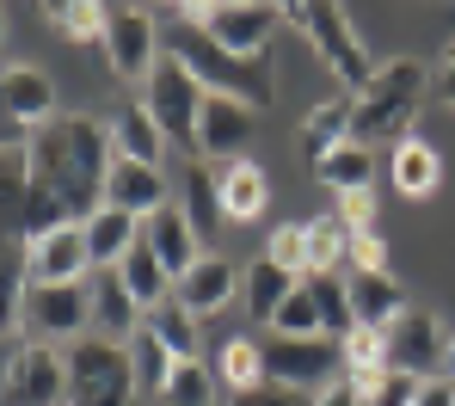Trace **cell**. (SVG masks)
<instances>
[{
  "instance_id": "cell-1",
  "label": "cell",
  "mask_w": 455,
  "mask_h": 406,
  "mask_svg": "<svg viewBox=\"0 0 455 406\" xmlns=\"http://www.w3.org/2000/svg\"><path fill=\"white\" fill-rule=\"evenodd\" d=\"M25 161H31V179H37V191H50V197H62V210L75 216V210H105V172H111V123H99V117H56V123H44V130H31V142H25Z\"/></svg>"
},
{
  "instance_id": "cell-2",
  "label": "cell",
  "mask_w": 455,
  "mask_h": 406,
  "mask_svg": "<svg viewBox=\"0 0 455 406\" xmlns=\"http://www.w3.org/2000/svg\"><path fill=\"white\" fill-rule=\"evenodd\" d=\"M425 105V62L419 56H394L381 62L376 81L357 92V111H351V142L376 148V142H406L412 136V117Z\"/></svg>"
},
{
  "instance_id": "cell-3",
  "label": "cell",
  "mask_w": 455,
  "mask_h": 406,
  "mask_svg": "<svg viewBox=\"0 0 455 406\" xmlns=\"http://www.w3.org/2000/svg\"><path fill=\"white\" fill-rule=\"evenodd\" d=\"M197 81L204 92H222V99H240V105H271L277 99V75L265 68V62H246V56H228L222 44L210 37V31H197L191 19H179V50H172Z\"/></svg>"
},
{
  "instance_id": "cell-4",
  "label": "cell",
  "mask_w": 455,
  "mask_h": 406,
  "mask_svg": "<svg viewBox=\"0 0 455 406\" xmlns=\"http://www.w3.org/2000/svg\"><path fill=\"white\" fill-rule=\"evenodd\" d=\"M62 357H68V406H130L142 394L136 370H130V351L111 345V338H80Z\"/></svg>"
},
{
  "instance_id": "cell-5",
  "label": "cell",
  "mask_w": 455,
  "mask_h": 406,
  "mask_svg": "<svg viewBox=\"0 0 455 406\" xmlns=\"http://www.w3.org/2000/svg\"><path fill=\"white\" fill-rule=\"evenodd\" d=\"M204 81L179 62V56H160L154 62V75H148V105L154 111V123H160V136L166 142H179V148H197V117H204Z\"/></svg>"
},
{
  "instance_id": "cell-6",
  "label": "cell",
  "mask_w": 455,
  "mask_h": 406,
  "mask_svg": "<svg viewBox=\"0 0 455 406\" xmlns=\"http://www.w3.org/2000/svg\"><path fill=\"white\" fill-rule=\"evenodd\" d=\"M265 382L326 394L332 382H345V338H271L265 345Z\"/></svg>"
},
{
  "instance_id": "cell-7",
  "label": "cell",
  "mask_w": 455,
  "mask_h": 406,
  "mask_svg": "<svg viewBox=\"0 0 455 406\" xmlns=\"http://www.w3.org/2000/svg\"><path fill=\"white\" fill-rule=\"evenodd\" d=\"M307 44H314V56L332 68V81L345 86V99H357L363 86L376 81V62H370L357 25L345 19V6H326V0L307 6Z\"/></svg>"
},
{
  "instance_id": "cell-8",
  "label": "cell",
  "mask_w": 455,
  "mask_h": 406,
  "mask_svg": "<svg viewBox=\"0 0 455 406\" xmlns=\"http://www.w3.org/2000/svg\"><path fill=\"white\" fill-rule=\"evenodd\" d=\"M0 406H68V357L56 345H19L0 370Z\"/></svg>"
},
{
  "instance_id": "cell-9",
  "label": "cell",
  "mask_w": 455,
  "mask_h": 406,
  "mask_svg": "<svg viewBox=\"0 0 455 406\" xmlns=\"http://www.w3.org/2000/svg\"><path fill=\"white\" fill-rule=\"evenodd\" d=\"M179 19H191L197 31H210L228 56H246V62H265V44L271 31L283 25V6H179Z\"/></svg>"
},
{
  "instance_id": "cell-10",
  "label": "cell",
  "mask_w": 455,
  "mask_h": 406,
  "mask_svg": "<svg viewBox=\"0 0 455 406\" xmlns=\"http://www.w3.org/2000/svg\"><path fill=\"white\" fill-rule=\"evenodd\" d=\"M92 321V290L86 283H31L25 296V332L31 345H68Z\"/></svg>"
},
{
  "instance_id": "cell-11",
  "label": "cell",
  "mask_w": 455,
  "mask_h": 406,
  "mask_svg": "<svg viewBox=\"0 0 455 406\" xmlns=\"http://www.w3.org/2000/svg\"><path fill=\"white\" fill-rule=\"evenodd\" d=\"M381 338H387V370L412 376V382H431V370H443V357H450V332L431 308H406Z\"/></svg>"
},
{
  "instance_id": "cell-12",
  "label": "cell",
  "mask_w": 455,
  "mask_h": 406,
  "mask_svg": "<svg viewBox=\"0 0 455 406\" xmlns=\"http://www.w3.org/2000/svg\"><path fill=\"white\" fill-rule=\"evenodd\" d=\"M99 50H105V62H111L117 81H148L154 62H160V25H154V12H111Z\"/></svg>"
},
{
  "instance_id": "cell-13",
  "label": "cell",
  "mask_w": 455,
  "mask_h": 406,
  "mask_svg": "<svg viewBox=\"0 0 455 406\" xmlns=\"http://www.w3.org/2000/svg\"><path fill=\"white\" fill-rule=\"evenodd\" d=\"M25 271L31 283H86L92 277V252H86V228L80 222H62L56 235L25 246Z\"/></svg>"
},
{
  "instance_id": "cell-14",
  "label": "cell",
  "mask_w": 455,
  "mask_h": 406,
  "mask_svg": "<svg viewBox=\"0 0 455 406\" xmlns=\"http://www.w3.org/2000/svg\"><path fill=\"white\" fill-rule=\"evenodd\" d=\"M0 105L12 117V130L31 136V130L56 123V81L44 68H31V62H12V68H0Z\"/></svg>"
},
{
  "instance_id": "cell-15",
  "label": "cell",
  "mask_w": 455,
  "mask_h": 406,
  "mask_svg": "<svg viewBox=\"0 0 455 406\" xmlns=\"http://www.w3.org/2000/svg\"><path fill=\"white\" fill-rule=\"evenodd\" d=\"M252 117H259L252 105L210 92L204 99V117H197V161H234V148L252 142Z\"/></svg>"
},
{
  "instance_id": "cell-16",
  "label": "cell",
  "mask_w": 455,
  "mask_h": 406,
  "mask_svg": "<svg viewBox=\"0 0 455 406\" xmlns=\"http://www.w3.org/2000/svg\"><path fill=\"white\" fill-rule=\"evenodd\" d=\"M142 246H148L154 259L166 265V277H172V283H179V277L204 259V241H197V228L185 222V210H179V203L154 210L148 222H142Z\"/></svg>"
},
{
  "instance_id": "cell-17",
  "label": "cell",
  "mask_w": 455,
  "mask_h": 406,
  "mask_svg": "<svg viewBox=\"0 0 455 406\" xmlns=\"http://www.w3.org/2000/svg\"><path fill=\"white\" fill-rule=\"evenodd\" d=\"M105 203L111 210H130L136 222H148L154 210H166V172L160 166H142V161H111L105 172Z\"/></svg>"
},
{
  "instance_id": "cell-18",
  "label": "cell",
  "mask_w": 455,
  "mask_h": 406,
  "mask_svg": "<svg viewBox=\"0 0 455 406\" xmlns=\"http://www.w3.org/2000/svg\"><path fill=\"white\" fill-rule=\"evenodd\" d=\"M345 290H351V314L363 332H387L406 314V290L387 271H345Z\"/></svg>"
},
{
  "instance_id": "cell-19",
  "label": "cell",
  "mask_w": 455,
  "mask_h": 406,
  "mask_svg": "<svg viewBox=\"0 0 455 406\" xmlns=\"http://www.w3.org/2000/svg\"><path fill=\"white\" fill-rule=\"evenodd\" d=\"M296 271H283L277 259H252L246 271H240V308H246V321L259 326H277V308L296 296Z\"/></svg>"
},
{
  "instance_id": "cell-20",
  "label": "cell",
  "mask_w": 455,
  "mask_h": 406,
  "mask_svg": "<svg viewBox=\"0 0 455 406\" xmlns=\"http://www.w3.org/2000/svg\"><path fill=\"white\" fill-rule=\"evenodd\" d=\"M179 210H185V222L197 228V241H210V235L228 222L216 161H185V172H179Z\"/></svg>"
},
{
  "instance_id": "cell-21",
  "label": "cell",
  "mask_w": 455,
  "mask_h": 406,
  "mask_svg": "<svg viewBox=\"0 0 455 406\" xmlns=\"http://www.w3.org/2000/svg\"><path fill=\"white\" fill-rule=\"evenodd\" d=\"M240 290V271L228 265V259H216V252H204L179 283H172V296H179V308H191L197 321L204 314H216V308H228V296Z\"/></svg>"
},
{
  "instance_id": "cell-22",
  "label": "cell",
  "mask_w": 455,
  "mask_h": 406,
  "mask_svg": "<svg viewBox=\"0 0 455 406\" xmlns=\"http://www.w3.org/2000/svg\"><path fill=\"white\" fill-rule=\"evenodd\" d=\"M80 228H86V252H92V271H117L124 259H130V246L142 241V222L130 216V210H92V216H80Z\"/></svg>"
},
{
  "instance_id": "cell-23",
  "label": "cell",
  "mask_w": 455,
  "mask_h": 406,
  "mask_svg": "<svg viewBox=\"0 0 455 406\" xmlns=\"http://www.w3.org/2000/svg\"><path fill=\"white\" fill-rule=\"evenodd\" d=\"M86 290H92V326H99V338L130 345V338H136V326H142V308L130 302L124 277H117V271H92V277H86Z\"/></svg>"
},
{
  "instance_id": "cell-24",
  "label": "cell",
  "mask_w": 455,
  "mask_h": 406,
  "mask_svg": "<svg viewBox=\"0 0 455 406\" xmlns=\"http://www.w3.org/2000/svg\"><path fill=\"white\" fill-rule=\"evenodd\" d=\"M160 148H166V136H160V123H154V111L142 105V99L124 105V111L111 117V155H117V161L160 166Z\"/></svg>"
},
{
  "instance_id": "cell-25",
  "label": "cell",
  "mask_w": 455,
  "mask_h": 406,
  "mask_svg": "<svg viewBox=\"0 0 455 406\" xmlns=\"http://www.w3.org/2000/svg\"><path fill=\"white\" fill-rule=\"evenodd\" d=\"M216 179H222V210H228V222H252V216H265L271 185H265V172L246 161V155L216 161Z\"/></svg>"
},
{
  "instance_id": "cell-26",
  "label": "cell",
  "mask_w": 455,
  "mask_h": 406,
  "mask_svg": "<svg viewBox=\"0 0 455 406\" xmlns=\"http://www.w3.org/2000/svg\"><path fill=\"white\" fill-rule=\"evenodd\" d=\"M387 376H394V370H387V338L357 326V332L345 338V382H351L363 401H376L381 388H387Z\"/></svg>"
},
{
  "instance_id": "cell-27",
  "label": "cell",
  "mask_w": 455,
  "mask_h": 406,
  "mask_svg": "<svg viewBox=\"0 0 455 406\" xmlns=\"http://www.w3.org/2000/svg\"><path fill=\"white\" fill-rule=\"evenodd\" d=\"M351 111H357V99H320L307 111L302 117V155L307 161H326L332 148L351 142Z\"/></svg>"
},
{
  "instance_id": "cell-28",
  "label": "cell",
  "mask_w": 455,
  "mask_h": 406,
  "mask_svg": "<svg viewBox=\"0 0 455 406\" xmlns=\"http://www.w3.org/2000/svg\"><path fill=\"white\" fill-rule=\"evenodd\" d=\"M394 191L400 197H431L437 185H443V161H437V148L425 142V136H406L400 148H394Z\"/></svg>"
},
{
  "instance_id": "cell-29",
  "label": "cell",
  "mask_w": 455,
  "mask_h": 406,
  "mask_svg": "<svg viewBox=\"0 0 455 406\" xmlns=\"http://www.w3.org/2000/svg\"><path fill=\"white\" fill-rule=\"evenodd\" d=\"M314 179H320L332 197L370 191V185H376V148H363V142H345V148H332L326 161H314Z\"/></svg>"
},
{
  "instance_id": "cell-30",
  "label": "cell",
  "mask_w": 455,
  "mask_h": 406,
  "mask_svg": "<svg viewBox=\"0 0 455 406\" xmlns=\"http://www.w3.org/2000/svg\"><path fill=\"white\" fill-rule=\"evenodd\" d=\"M117 277H124L130 302L142 308V321H148V314L160 308V302H172V277H166V265H160V259H154V252H148L142 241L130 246V259L117 265Z\"/></svg>"
},
{
  "instance_id": "cell-31",
  "label": "cell",
  "mask_w": 455,
  "mask_h": 406,
  "mask_svg": "<svg viewBox=\"0 0 455 406\" xmlns=\"http://www.w3.org/2000/svg\"><path fill=\"white\" fill-rule=\"evenodd\" d=\"M124 351H130L136 388H142V394H166V382H172V363H179V357H172V351H166V345H160V338L148 332V321L136 326V338H130Z\"/></svg>"
},
{
  "instance_id": "cell-32",
  "label": "cell",
  "mask_w": 455,
  "mask_h": 406,
  "mask_svg": "<svg viewBox=\"0 0 455 406\" xmlns=\"http://www.w3.org/2000/svg\"><path fill=\"white\" fill-rule=\"evenodd\" d=\"M302 235H307V277H339V265L351 252V235L339 228V216H314V222H302Z\"/></svg>"
},
{
  "instance_id": "cell-33",
  "label": "cell",
  "mask_w": 455,
  "mask_h": 406,
  "mask_svg": "<svg viewBox=\"0 0 455 406\" xmlns=\"http://www.w3.org/2000/svg\"><path fill=\"white\" fill-rule=\"evenodd\" d=\"M148 332L172 351V357H179V363H191V357H197V345H204L197 314H191V308H179V296H172V302H160V308L148 314Z\"/></svg>"
},
{
  "instance_id": "cell-34",
  "label": "cell",
  "mask_w": 455,
  "mask_h": 406,
  "mask_svg": "<svg viewBox=\"0 0 455 406\" xmlns=\"http://www.w3.org/2000/svg\"><path fill=\"white\" fill-rule=\"evenodd\" d=\"M216 382H228V394L259 388V382H265V345H252V338H228L222 351H216Z\"/></svg>"
},
{
  "instance_id": "cell-35",
  "label": "cell",
  "mask_w": 455,
  "mask_h": 406,
  "mask_svg": "<svg viewBox=\"0 0 455 406\" xmlns=\"http://www.w3.org/2000/svg\"><path fill=\"white\" fill-rule=\"evenodd\" d=\"M307 290H314V308H320L326 338H351V332H357V314H351V290H345V277H307Z\"/></svg>"
},
{
  "instance_id": "cell-36",
  "label": "cell",
  "mask_w": 455,
  "mask_h": 406,
  "mask_svg": "<svg viewBox=\"0 0 455 406\" xmlns=\"http://www.w3.org/2000/svg\"><path fill=\"white\" fill-rule=\"evenodd\" d=\"M166 406H216V370L204 363V357H191V363H172V382H166Z\"/></svg>"
},
{
  "instance_id": "cell-37",
  "label": "cell",
  "mask_w": 455,
  "mask_h": 406,
  "mask_svg": "<svg viewBox=\"0 0 455 406\" xmlns=\"http://www.w3.org/2000/svg\"><path fill=\"white\" fill-rule=\"evenodd\" d=\"M25 296H31L25 252H6V259H0V332H19V326H25Z\"/></svg>"
},
{
  "instance_id": "cell-38",
  "label": "cell",
  "mask_w": 455,
  "mask_h": 406,
  "mask_svg": "<svg viewBox=\"0 0 455 406\" xmlns=\"http://www.w3.org/2000/svg\"><path fill=\"white\" fill-rule=\"evenodd\" d=\"M62 222H75V216L62 210V197H50V191H31V197H25V210L12 216V235L31 246V241H44V235H56Z\"/></svg>"
},
{
  "instance_id": "cell-39",
  "label": "cell",
  "mask_w": 455,
  "mask_h": 406,
  "mask_svg": "<svg viewBox=\"0 0 455 406\" xmlns=\"http://www.w3.org/2000/svg\"><path fill=\"white\" fill-rule=\"evenodd\" d=\"M44 12H50V19H56V25H62V31H68L75 44H105V25H111V12H105L99 0H75V6L50 0Z\"/></svg>"
},
{
  "instance_id": "cell-40",
  "label": "cell",
  "mask_w": 455,
  "mask_h": 406,
  "mask_svg": "<svg viewBox=\"0 0 455 406\" xmlns=\"http://www.w3.org/2000/svg\"><path fill=\"white\" fill-rule=\"evenodd\" d=\"M326 326H320V308H314V290H307V277L296 283V296L277 308V338H320Z\"/></svg>"
},
{
  "instance_id": "cell-41",
  "label": "cell",
  "mask_w": 455,
  "mask_h": 406,
  "mask_svg": "<svg viewBox=\"0 0 455 406\" xmlns=\"http://www.w3.org/2000/svg\"><path fill=\"white\" fill-rule=\"evenodd\" d=\"M37 191V179H31V161H25V148H0V210H25V197Z\"/></svg>"
},
{
  "instance_id": "cell-42",
  "label": "cell",
  "mask_w": 455,
  "mask_h": 406,
  "mask_svg": "<svg viewBox=\"0 0 455 406\" xmlns=\"http://www.w3.org/2000/svg\"><path fill=\"white\" fill-rule=\"evenodd\" d=\"M332 216H339V228L357 241V235H381V222H376V197L370 191H351V197H339L332 203Z\"/></svg>"
},
{
  "instance_id": "cell-43",
  "label": "cell",
  "mask_w": 455,
  "mask_h": 406,
  "mask_svg": "<svg viewBox=\"0 0 455 406\" xmlns=\"http://www.w3.org/2000/svg\"><path fill=\"white\" fill-rule=\"evenodd\" d=\"M265 259H277L283 271L307 277V235H302V222H283V228L271 235V252H265Z\"/></svg>"
},
{
  "instance_id": "cell-44",
  "label": "cell",
  "mask_w": 455,
  "mask_h": 406,
  "mask_svg": "<svg viewBox=\"0 0 455 406\" xmlns=\"http://www.w3.org/2000/svg\"><path fill=\"white\" fill-rule=\"evenodd\" d=\"M320 394H302V388H283V382H259L246 394H234L228 406H314Z\"/></svg>"
},
{
  "instance_id": "cell-45",
  "label": "cell",
  "mask_w": 455,
  "mask_h": 406,
  "mask_svg": "<svg viewBox=\"0 0 455 406\" xmlns=\"http://www.w3.org/2000/svg\"><path fill=\"white\" fill-rule=\"evenodd\" d=\"M345 259H351V271H387V246H381V235H357Z\"/></svg>"
},
{
  "instance_id": "cell-46",
  "label": "cell",
  "mask_w": 455,
  "mask_h": 406,
  "mask_svg": "<svg viewBox=\"0 0 455 406\" xmlns=\"http://www.w3.org/2000/svg\"><path fill=\"white\" fill-rule=\"evenodd\" d=\"M412 406H455V382H419V394H412Z\"/></svg>"
},
{
  "instance_id": "cell-47",
  "label": "cell",
  "mask_w": 455,
  "mask_h": 406,
  "mask_svg": "<svg viewBox=\"0 0 455 406\" xmlns=\"http://www.w3.org/2000/svg\"><path fill=\"white\" fill-rule=\"evenodd\" d=\"M314 406H370V401H363V394H357L351 382H332V388H326V394H320Z\"/></svg>"
},
{
  "instance_id": "cell-48",
  "label": "cell",
  "mask_w": 455,
  "mask_h": 406,
  "mask_svg": "<svg viewBox=\"0 0 455 406\" xmlns=\"http://www.w3.org/2000/svg\"><path fill=\"white\" fill-rule=\"evenodd\" d=\"M437 99H443V105H455V50H450V62H443V68H437Z\"/></svg>"
},
{
  "instance_id": "cell-49",
  "label": "cell",
  "mask_w": 455,
  "mask_h": 406,
  "mask_svg": "<svg viewBox=\"0 0 455 406\" xmlns=\"http://www.w3.org/2000/svg\"><path fill=\"white\" fill-rule=\"evenodd\" d=\"M443 370H450V382H455V332H450V357H443Z\"/></svg>"
},
{
  "instance_id": "cell-50",
  "label": "cell",
  "mask_w": 455,
  "mask_h": 406,
  "mask_svg": "<svg viewBox=\"0 0 455 406\" xmlns=\"http://www.w3.org/2000/svg\"><path fill=\"white\" fill-rule=\"evenodd\" d=\"M0 31H6V12H0Z\"/></svg>"
}]
</instances>
